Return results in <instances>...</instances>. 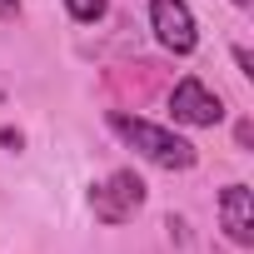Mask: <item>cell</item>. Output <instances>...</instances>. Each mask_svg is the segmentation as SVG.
Wrapping results in <instances>:
<instances>
[{"mask_svg":"<svg viewBox=\"0 0 254 254\" xmlns=\"http://www.w3.org/2000/svg\"><path fill=\"white\" fill-rule=\"evenodd\" d=\"M249 135H254V130H249V120H239V125H234V140H239V150H249Z\"/></svg>","mask_w":254,"mask_h":254,"instance_id":"obj_8","label":"cell"},{"mask_svg":"<svg viewBox=\"0 0 254 254\" xmlns=\"http://www.w3.org/2000/svg\"><path fill=\"white\" fill-rule=\"evenodd\" d=\"M105 125L115 130V140H125L140 160H150L160 170H194V160H199V150L180 130L160 125V120H145V115H130V110H110Z\"/></svg>","mask_w":254,"mask_h":254,"instance_id":"obj_1","label":"cell"},{"mask_svg":"<svg viewBox=\"0 0 254 254\" xmlns=\"http://www.w3.org/2000/svg\"><path fill=\"white\" fill-rule=\"evenodd\" d=\"M145 180L135 175V170H110L105 180H95L90 185V194H85V204H90V214L100 219V224H110V229H120V224H130L140 209H145Z\"/></svg>","mask_w":254,"mask_h":254,"instance_id":"obj_2","label":"cell"},{"mask_svg":"<svg viewBox=\"0 0 254 254\" xmlns=\"http://www.w3.org/2000/svg\"><path fill=\"white\" fill-rule=\"evenodd\" d=\"M234 5H239V10H244V5H249V0H234Z\"/></svg>","mask_w":254,"mask_h":254,"instance_id":"obj_10","label":"cell"},{"mask_svg":"<svg viewBox=\"0 0 254 254\" xmlns=\"http://www.w3.org/2000/svg\"><path fill=\"white\" fill-rule=\"evenodd\" d=\"M20 15V0H0V20H15Z\"/></svg>","mask_w":254,"mask_h":254,"instance_id":"obj_9","label":"cell"},{"mask_svg":"<svg viewBox=\"0 0 254 254\" xmlns=\"http://www.w3.org/2000/svg\"><path fill=\"white\" fill-rule=\"evenodd\" d=\"M234 65H239V75H244V80L254 75V60H249V50H244V45H234Z\"/></svg>","mask_w":254,"mask_h":254,"instance_id":"obj_7","label":"cell"},{"mask_svg":"<svg viewBox=\"0 0 254 254\" xmlns=\"http://www.w3.org/2000/svg\"><path fill=\"white\" fill-rule=\"evenodd\" d=\"M214 209H219V229L229 234V244L249 249V244H254V190H249L244 180H234V185L219 190Z\"/></svg>","mask_w":254,"mask_h":254,"instance_id":"obj_5","label":"cell"},{"mask_svg":"<svg viewBox=\"0 0 254 254\" xmlns=\"http://www.w3.org/2000/svg\"><path fill=\"white\" fill-rule=\"evenodd\" d=\"M65 10H70L75 25H100L110 15V0H65Z\"/></svg>","mask_w":254,"mask_h":254,"instance_id":"obj_6","label":"cell"},{"mask_svg":"<svg viewBox=\"0 0 254 254\" xmlns=\"http://www.w3.org/2000/svg\"><path fill=\"white\" fill-rule=\"evenodd\" d=\"M170 115H175V125H190V130H214V125L224 120V100L199 75H185L170 90Z\"/></svg>","mask_w":254,"mask_h":254,"instance_id":"obj_3","label":"cell"},{"mask_svg":"<svg viewBox=\"0 0 254 254\" xmlns=\"http://www.w3.org/2000/svg\"><path fill=\"white\" fill-rule=\"evenodd\" d=\"M150 30L170 55H194V45H199V25H194L190 0H150Z\"/></svg>","mask_w":254,"mask_h":254,"instance_id":"obj_4","label":"cell"}]
</instances>
